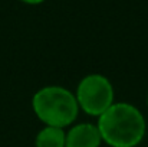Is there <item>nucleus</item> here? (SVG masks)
I'll list each match as a JSON object with an SVG mask.
<instances>
[{"mask_svg": "<svg viewBox=\"0 0 148 147\" xmlns=\"http://www.w3.org/2000/svg\"><path fill=\"white\" fill-rule=\"evenodd\" d=\"M75 97L79 110H84L89 115L99 117L114 104L115 92L106 77L91 74L81 79Z\"/></svg>", "mask_w": 148, "mask_h": 147, "instance_id": "7ed1b4c3", "label": "nucleus"}, {"mask_svg": "<svg viewBox=\"0 0 148 147\" xmlns=\"http://www.w3.org/2000/svg\"><path fill=\"white\" fill-rule=\"evenodd\" d=\"M102 141L111 147H135L145 136V120L138 108L128 102H114L99 115Z\"/></svg>", "mask_w": 148, "mask_h": 147, "instance_id": "f257e3e1", "label": "nucleus"}, {"mask_svg": "<svg viewBox=\"0 0 148 147\" xmlns=\"http://www.w3.org/2000/svg\"><path fill=\"white\" fill-rule=\"evenodd\" d=\"M20 1H23L26 4H39V3H43L45 0H20Z\"/></svg>", "mask_w": 148, "mask_h": 147, "instance_id": "423d86ee", "label": "nucleus"}, {"mask_svg": "<svg viewBox=\"0 0 148 147\" xmlns=\"http://www.w3.org/2000/svg\"><path fill=\"white\" fill-rule=\"evenodd\" d=\"M102 143L98 126L82 123L73 126L66 133L65 147H99Z\"/></svg>", "mask_w": 148, "mask_h": 147, "instance_id": "20e7f679", "label": "nucleus"}, {"mask_svg": "<svg viewBox=\"0 0 148 147\" xmlns=\"http://www.w3.org/2000/svg\"><path fill=\"white\" fill-rule=\"evenodd\" d=\"M66 143V133L63 128L46 126L43 127L35 140L36 147H65Z\"/></svg>", "mask_w": 148, "mask_h": 147, "instance_id": "39448f33", "label": "nucleus"}, {"mask_svg": "<svg viewBox=\"0 0 148 147\" xmlns=\"http://www.w3.org/2000/svg\"><path fill=\"white\" fill-rule=\"evenodd\" d=\"M32 107L42 123L59 128L73 124L79 112L75 94L58 85L40 88L33 95Z\"/></svg>", "mask_w": 148, "mask_h": 147, "instance_id": "f03ea898", "label": "nucleus"}]
</instances>
